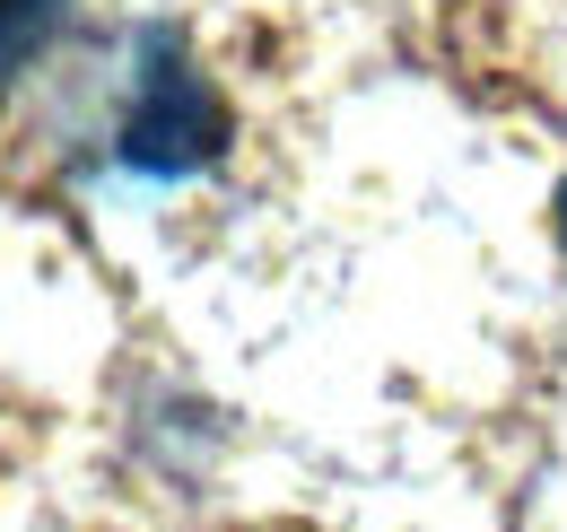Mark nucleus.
Returning <instances> with one entry per match:
<instances>
[{
	"label": "nucleus",
	"mask_w": 567,
	"mask_h": 532,
	"mask_svg": "<svg viewBox=\"0 0 567 532\" xmlns=\"http://www.w3.org/2000/svg\"><path fill=\"white\" fill-rule=\"evenodd\" d=\"M114 157L132 175H157V184L202 175V166L227 157V105L210 96V79L193 70V53L166 27L141 35V88H132V114L114 132Z\"/></svg>",
	"instance_id": "f257e3e1"
},
{
	"label": "nucleus",
	"mask_w": 567,
	"mask_h": 532,
	"mask_svg": "<svg viewBox=\"0 0 567 532\" xmlns=\"http://www.w3.org/2000/svg\"><path fill=\"white\" fill-rule=\"evenodd\" d=\"M53 9H62V0H0V79L53 35Z\"/></svg>",
	"instance_id": "f03ea898"
},
{
	"label": "nucleus",
	"mask_w": 567,
	"mask_h": 532,
	"mask_svg": "<svg viewBox=\"0 0 567 532\" xmlns=\"http://www.w3.org/2000/svg\"><path fill=\"white\" fill-rule=\"evenodd\" d=\"M550 218H559V245H567V184H559V201H550Z\"/></svg>",
	"instance_id": "7ed1b4c3"
}]
</instances>
